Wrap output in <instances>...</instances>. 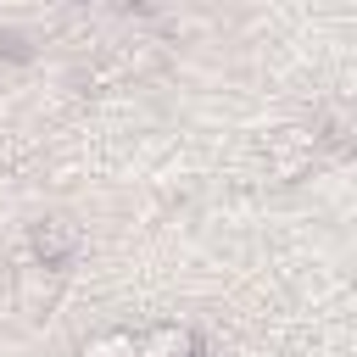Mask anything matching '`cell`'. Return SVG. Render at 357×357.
Instances as JSON below:
<instances>
[{"label": "cell", "instance_id": "obj_2", "mask_svg": "<svg viewBox=\"0 0 357 357\" xmlns=\"http://www.w3.org/2000/svg\"><path fill=\"white\" fill-rule=\"evenodd\" d=\"M89 357H139V340L134 335H106V340H89Z\"/></svg>", "mask_w": 357, "mask_h": 357}, {"label": "cell", "instance_id": "obj_1", "mask_svg": "<svg viewBox=\"0 0 357 357\" xmlns=\"http://www.w3.org/2000/svg\"><path fill=\"white\" fill-rule=\"evenodd\" d=\"M184 351H190L184 329H156L151 340H139V357H184Z\"/></svg>", "mask_w": 357, "mask_h": 357}]
</instances>
